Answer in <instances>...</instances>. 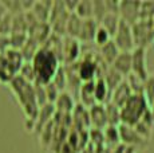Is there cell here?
Returning <instances> with one entry per match:
<instances>
[{
    "mask_svg": "<svg viewBox=\"0 0 154 153\" xmlns=\"http://www.w3.org/2000/svg\"><path fill=\"white\" fill-rule=\"evenodd\" d=\"M8 87L16 98L17 104L20 105L24 113V126L27 132H34V126L39 113V104H38L36 93H35L34 83L28 82L20 74H17L12 81L8 83Z\"/></svg>",
    "mask_w": 154,
    "mask_h": 153,
    "instance_id": "cell-1",
    "label": "cell"
},
{
    "mask_svg": "<svg viewBox=\"0 0 154 153\" xmlns=\"http://www.w3.org/2000/svg\"><path fill=\"white\" fill-rule=\"evenodd\" d=\"M31 62L35 70V75H36V82L43 85L50 83L54 79L58 69L62 66L55 52L43 46L36 51Z\"/></svg>",
    "mask_w": 154,
    "mask_h": 153,
    "instance_id": "cell-2",
    "label": "cell"
},
{
    "mask_svg": "<svg viewBox=\"0 0 154 153\" xmlns=\"http://www.w3.org/2000/svg\"><path fill=\"white\" fill-rule=\"evenodd\" d=\"M23 63H24V58L20 50L8 47L5 51L0 52V82L10 83L20 73Z\"/></svg>",
    "mask_w": 154,
    "mask_h": 153,
    "instance_id": "cell-3",
    "label": "cell"
},
{
    "mask_svg": "<svg viewBox=\"0 0 154 153\" xmlns=\"http://www.w3.org/2000/svg\"><path fill=\"white\" fill-rule=\"evenodd\" d=\"M149 110L147 109V101L143 94H131L127 102L121 108V122L134 126L140 122L143 114Z\"/></svg>",
    "mask_w": 154,
    "mask_h": 153,
    "instance_id": "cell-4",
    "label": "cell"
},
{
    "mask_svg": "<svg viewBox=\"0 0 154 153\" xmlns=\"http://www.w3.org/2000/svg\"><path fill=\"white\" fill-rule=\"evenodd\" d=\"M70 15H71V12L66 8L64 2L56 0V2L52 3L51 14H50V19H48V23L51 24L52 32L60 35V36H66L67 22H69Z\"/></svg>",
    "mask_w": 154,
    "mask_h": 153,
    "instance_id": "cell-5",
    "label": "cell"
},
{
    "mask_svg": "<svg viewBox=\"0 0 154 153\" xmlns=\"http://www.w3.org/2000/svg\"><path fill=\"white\" fill-rule=\"evenodd\" d=\"M135 47H145L154 34V19H140L131 26Z\"/></svg>",
    "mask_w": 154,
    "mask_h": 153,
    "instance_id": "cell-6",
    "label": "cell"
},
{
    "mask_svg": "<svg viewBox=\"0 0 154 153\" xmlns=\"http://www.w3.org/2000/svg\"><path fill=\"white\" fill-rule=\"evenodd\" d=\"M112 40L121 51H133L135 48L134 39H133V32H131V26L127 22L121 19L119 27H118L115 35L112 36Z\"/></svg>",
    "mask_w": 154,
    "mask_h": 153,
    "instance_id": "cell-7",
    "label": "cell"
},
{
    "mask_svg": "<svg viewBox=\"0 0 154 153\" xmlns=\"http://www.w3.org/2000/svg\"><path fill=\"white\" fill-rule=\"evenodd\" d=\"M81 52L82 45L79 39L66 35L63 38V64H71L76 62L81 58Z\"/></svg>",
    "mask_w": 154,
    "mask_h": 153,
    "instance_id": "cell-8",
    "label": "cell"
},
{
    "mask_svg": "<svg viewBox=\"0 0 154 153\" xmlns=\"http://www.w3.org/2000/svg\"><path fill=\"white\" fill-rule=\"evenodd\" d=\"M118 130H119V137L121 141L123 144H127V145H133V146H141L145 144L146 138H143L134 129V126H130L127 123H122L121 122L118 125Z\"/></svg>",
    "mask_w": 154,
    "mask_h": 153,
    "instance_id": "cell-9",
    "label": "cell"
},
{
    "mask_svg": "<svg viewBox=\"0 0 154 153\" xmlns=\"http://www.w3.org/2000/svg\"><path fill=\"white\" fill-rule=\"evenodd\" d=\"M141 3L140 2H121L119 3V16L122 20L133 26L140 20Z\"/></svg>",
    "mask_w": 154,
    "mask_h": 153,
    "instance_id": "cell-10",
    "label": "cell"
},
{
    "mask_svg": "<svg viewBox=\"0 0 154 153\" xmlns=\"http://www.w3.org/2000/svg\"><path fill=\"white\" fill-rule=\"evenodd\" d=\"M72 126L76 129H86V130L91 129V120H90L88 108H86L81 102L76 104V106L72 111Z\"/></svg>",
    "mask_w": 154,
    "mask_h": 153,
    "instance_id": "cell-11",
    "label": "cell"
},
{
    "mask_svg": "<svg viewBox=\"0 0 154 153\" xmlns=\"http://www.w3.org/2000/svg\"><path fill=\"white\" fill-rule=\"evenodd\" d=\"M133 55V73L140 78L146 81L147 70H146V57H145V47H135L131 51Z\"/></svg>",
    "mask_w": 154,
    "mask_h": 153,
    "instance_id": "cell-12",
    "label": "cell"
},
{
    "mask_svg": "<svg viewBox=\"0 0 154 153\" xmlns=\"http://www.w3.org/2000/svg\"><path fill=\"white\" fill-rule=\"evenodd\" d=\"M55 113H56V109L54 104H46L44 106L40 108L39 113H38L36 122H35V126H34V133H36L39 136L44 126L54 118Z\"/></svg>",
    "mask_w": 154,
    "mask_h": 153,
    "instance_id": "cell-13",
    "label": "cell"
},
{
    "mask_svg": "<svg viewBox=\"0 0 154 153\" xmlns=\"http://www.w3.org/2000/svg\"><path fill=\"white\" fill-rule=\"evenodd\" d=\"M66 69V76H67V92L72 90V93L79 94L81 86L83 81L78 74V61L71 64H63Z\"/></svg>",
    "mask_w": 154,
    "mask_h": 153,
    "instance_id": "cell-14",
    "label": "cell"
},
{
    "mask_svg": "<svg viewBox=\"0 0 154 153\" xmlns=\"http://www.w3.org/2000/svg\"><path fill=\"white\" fill-rule=\"evenodd\" d=\"M98 27H99V23L97 22L94 17L83 19L81 32H79V36H78L79 42L81 43H94Z\"/></svg>",
    "mask_w": 154,
    "mask_h": 153,
    "instance_id": "cell-15",
    "label": "cell"
},
{
    "mask_svg": "<svg viewBox=\"0 0 154 153\" xmlns=\"http://www.w3.org/2000/svg\"><path fill=\"white\" fill-rule=\"evenodd\" d=\"M90 111V120H91V128L97 129H105L109 125L107 114L103 104H95L91 108H88Z\"/></svg>",
    "mask_w": 154,
    "mask_h": 153,
    "instance_id": "cell-16",
    "label": "cell"
},
{
    "mask_svg": "<svg viewBox=\"0 0 154 153\" xmlns=\"http://www.w3.org/2000/svg\"><path fill=\"white\" fill-rule=\"evenodd\" d=\"M79 102L86 108H91L93 105L98 104L95 98V79L83 82L79 90Z\"/></svg>",
    "mask_w": 154,
    "mask_h": 153,
    "instance_id": "cell-17",
    "label": "cell"
},
{
    "mask_svg": "<svg viewBox=\"0 0 154 153\" xmlns=\"http://www.w3.org/2000/svg\"><path fill=\"white\" fill-rule=\"evenodd\" d=\"M112 69H115L119 74L129 75L133 71V55L131 51H121L117 59L112 62L111 64Z\"/></svg>",
    "mask_w": 154,
    "mask_h": 153,
    "instance_id": "cell-18",
    "label": "cell"
},
{
    "mask_svg": "<svg viewBox=\"0 0 154 153\" xmlns=\"http://www.w3.org/2000/svg\"><path fill=\"white\" fill-rule=\"evenodd\" d=\"M131 94H133V92H131V89H130L129 83H127L126 79H123L122 83L112 92L110 101L112 102V104L117 105L118 108H122L123 105L127 102V99L131 97Z\"/></svg>",
    "mask_w": 154,
    "mask_h": 153,
    "instance_id": "cell-19",
    "label": "cell"
},
{
    "mask_svg": "<svg viewBox=\"0 0 154 153\" xmlns=\"http://www.w3.org/2000/svg\"><path fill=\"white\" fill-rule=\"evenodd\" d=\"M54 105H55L56 111H60V113H72L76 106L72 94L67 92V90L66 92H60Z\"/></svg>",
    "mask_w": 154,
    "mask_h": 153,
    "instance_id": "cell-20",
    "label": "cell"
},
{
    "mask_svg": "<svg viewBox=\"0 0 154 153\" xmlns=\"http://www.w3.org/2000/svg\"><path fill=\"white\" fill-rule=\"evenodd\" d=\"M52 3L51 0H40V2H35V5L32 8L34 15L39 19V22H48L50 19V14H51V8H52Z\"/></svg>",
    "mask_w": 154,
    "mask_h": 153,
    "instance_id": "cell-21",
    "label": "cell"
},
{
    "mask_svg": "<svg viewBox=\"0 0 154 153\" xmlns=\"http://www.w3.org/2000/svg\"><path fill=\"white\" fill-rule=\"evenodd\" d=\"M95 98L98 104H106L111 99V92L103 76H98L95 79Z\"/></svg>",
    "mask_w": 154,
    "mask_h": 153,
    "instance_id": "cell-22",
    "label": "cell"
},
{
    "mask_svg": "<svg viewBox=\"0 0 154 153\" xmlns=\"http://www.w3.org/2000/svg\"><path fill=\"white\" fill-rule=\"evenodd\" d=\"M98 51H99V54L102 55L103 59H105V61L111 66L112 62L117 59V57L119 55L121 50L118 48V46L115 45V42L111 39V40H109L106 45H103L102 47H99Z\"/></svg>",
    "mask_w": 154,
    "mask_h": 153,
    "instance_id": "cell-23",
    "label": "cell"
},
{
    "mask_svg": "<svg viewBox=\"0 0 154 153\" xmlns=\"http://www.w3.org/2000/svg\"><path fill=\"white\" fill-rule=\"evenodd\" d=\"M105 133V145L109 149H114L118 144L121 142V137H119V130H118L117 125H107L103 129Z\"/></svg>",
    "mask_w": 154,
    "mask_h": 153,
    "instance_id": "cell-24",
    "label": "cell"
},
{
    "mask_svg": "<svg viewBox=\"0 0 154 153\" xmlns=\"http://www.w3.org/2000/svg\"><path fill=\"white\" fill-rule=\"evenodd\" d=\"M52 34V28H51V24L48 22H40L39 26L36 27L35 32L31 35V38H34L38 43L42 47L44 43L47 42V39L50 38V35Z\"/></svg>",
    "mask_w": 154,
    "mask_h": 153,
    "instance_id": "cell-25",
    "label": "cell"
},
{
    "mask_svg": "<svg viewBox=\"0 0 154 153\" xmlns=\"http://www.w3.org/2000/svg\"><path fill=\"white\" fill-rule=\"evenodd\" d=\"M119 23H121V16L118 15V14L107 12L99 24L102 26L103 28H106L111 36H114L115 32H117V30H118V27H119Z\"/></svg>",
    "mask_w": 154,
    "mask_h": 153,
    "instance_id": "cell-26",
    "label": "cell"
},
{
    "mask_svg": "<svg viewBox=\"0 0 154 153\" xmlns=\"http://www.w3.org/2000/svg\"><path fill=\"white\" fill-rule=\"evenodd\" d=\"M82 23H83V19L76 12L71 14L69 17V22H67V28H66L67 35L78 39L79 32H81V28H82Z\"/></svg>",
    "mask_w": 154,
    "mask_h": 153,
    "instance_id": "cell-27",
    "label": "cell"
},
{
    "mask_svg": "<svg viewBox=\"0 0 154 153\" xmlns=\"http://www.w3.org/2000/svg\"><path fill=\"white\" fill-rule=\"evenodd\" d=\"M40 48V45L34 39V38L28 36L27 42L24 43V46L20 48V52H22L23 58H24V62H31L34 55L36 54V51Z\"/></svg>",
    "mask_w": 154,
    "mask_h": 153,
    "instance_id": "cell-28",
    "label": "cell"
},
{
    "mask_svg": "<svg viewBox=\"0 0 154 153\" xmlns=\"http://www.w3.org/2000/svg\"><path fill=\"white\" fill-rule=\"evenodd\" d=\"M106 114H107V121L109 125H119L121 123V108H118L115 104H112L111 101L105 104Z\"/></svg>",
    "mask_w": 154,
    "mask_h": 153,
    "instance_id": "cell-29",
    "label": "cell"
},
{
    "mask_svg": "<svg viewBox=\"0 0 154 153\" xmlns=\"http://www.w3.org/2000/svg\"><path fill=\"white\" fill-rule=\"evenodd\" d=\"M88 137H90V144L94 148H103L105 145V133L103 129L91 128L88 130Z\"/></svg>",
    "mask_w": 154,
    "mask_h": 153,
    "instance_id": "cell-30",
    "label": "cell"
},
{
    "mask_svg": "<svg viewBox=\"0 0 154 153\" xmlns=\"http://www.w3.org/2000/svg\"><path fill=\"white\" fill-rule=\"evenodd\" d=\"M27 31H28V24H27V19H26V12H20L17 15H14L12 32H24V34H27Z\"/></svg>",
    "mask_w": 154,
    "mask_h": 153,
    "instance_id": "cell-31",
    "label": "cell"
},
{
    "mask_svg": "<svg viewBox=\"0 0 154 153\" xmlns=\"http://www.w3.org/2000/svg\"><path fill=\"white\" fill-rule=\"evenodd\" d=\"M93 11H94V7H93V2L91 0H81L75 12L82 19H88V17H93Z\"/></svg>",
    "mask_w": 154,
    "mask_h": 153,
    "instance_id": "cell-32",
    "label": "cell"
},
{
    "mask_svg": "<svg viewBox=\"0 0 154 153\" xmlns=\"http://www.w3.org/2000/svg\"><path fill=\"white\" fill-rule=\"evenodd\" d=\"M93 17L97 20L98 23L102 22V19L106 16V14L109 12L107 7H106V2L105 0H93Z\"/></svg>",
    "mask_w": 154,
    "mask_h": 153,
    "instance_id": "cell-33",
    "label": "cell"
},
{
    "mask_svg": "<svg viewBox=\"0 0 154 153\" xmlns=\"http://www.w3.org/2000/svg\"><path fill=\"white\" fill-rule=\"evenodd\" d=\"M51 82L60 92H66L67 90V76H66V69H64L63 64L58 69V71H56L54 79H52Z\"/></svg>",
    "mask_w": 154,
    "mask_h": 153,
    "instance_id": "cell-34",
    "label": "cell"
},
{
    "mask_svg": "<svg viewBox=\"0 0 154 153\" xmlns=\"http://www.w3.org/2000/svg\"><path fill=\"white\" fill-rule=\"evenodd\" d=\"M28 39V34H24V32H12L10 35V45L12 48L20 50L24 43L27 42Z\"/></svg>",
    "mask_w": 154,
    "mask_h": 153,
    "instance_id": "cell-35",
    "label": "cell"
},
{
    "mask_svg": "<svg viewBox=\"0 0 154 153\" xmlns=\"http://www.w3.org/2000/svg\"><path fill=\"white\" fill-rule=\"evenodd\" d=\"M111 39H112V36L109 34V31L106 30V28H103L102 26L99 24L98 31H97V34H95V39H94L95 46L99 48V47H102L103 45H106V43H107L109 40H111Z\"/></svg>",
    "mask_w": 154,
    "mask_h": 153,
    "instance_id": "cell-36",
    "label": "cell"
},
{
    "mask_svg": "<svg viewBox=\"0 0 154 153\" xmlns=\"http://www.w3.org/2000/svg\"><path fill=\"white\" fill-rule=\"evenodd\" d=\"M143 95L147 102L153 105L154 102V75H150L146 78L143 83Z\"/></svg>",
    "mask_w": 154,
    "mask_h": 153,
    "instance_id": "cell-37",
    "label": "cell"
},
{
    "mask_svg": "<svg viewBox=\"0 0 154 153\" xmlns=\"http://www.w3.org/2000/svg\"><path fill=\"white\" fill-rule=\"evenodd\" d=\"M20 75L23 76L24 79H27L28 82L34 83L36 81V75H35V70H34V66H32V62H24L20 69Z\"/></svg>",
    "mask_w": 154,
    "mask_h": 153,
    "instance_id": "cell-38",
    "label": "cell"
},
{
    "mask_svg": "<svg viewBox=\"0 0 154 153\" xmlns=\"http://www.w3.org/2000/svg\"><path fill=\"white\" fill-rule=\"evenodd\" d=\"M3 4L11 15H17L20 12H24L22 0H3Z\"/></svg>",
    "mask_w": 154,
    "mask_h": 153,
    "instance_id": "cell-39",
    "label": "cell"
},
{
    "mask_svg": "<svg viewBox=\"0 0 154 153\" xmlns=\"http://www.w3.org/2000/svg\"><path fill=\"white\" fill-rule=\"evenodd\" d=\"M34 87H35V93H36V98H38V104L42 108L46 104H48L47 101V95H46V87H44L43 83H39V82L35 81L34 82Z\"/></svg>",
    "mask_w": 154,
    "mask_h": 153,
    "instance_id": "cell-40",
    "label": "cell"
},
{
    "mask_svg": "<svg viewBox=\"0 0 154 153\" xmlns=\"http://www.w3.org/2000/svg\"><path fill=\"white\" fill-rule=\"evenodd\" d=\"M44 87H46V95H47V101H48V104H55L56 98H58L59 94H60V90H59L52 82L44 85Z\"/></svg>",
    "mask_w": 154,
    "mask_h": 153,
    "instance_id": "cell-41",
    "label": "cell"
},
{
    "mask_svg": "<svg viewBox=\"0 0 154 153\" xmlns=\"http://www.w3.org/2000/svg\"><path fill=\"white\" fill-rule=\"evenodd\" d=\"M137 146L127 145V144L119 142L114 149H111V153H135L137 152Z\"/></svg>",
    "mask_w": 154,
    "mask_h": 153,
    "instance_id": "cell-42",
    "label": "cell"
},
{
    "mask_svg": "<svg viewBox=\"0 0 154 153\" xmlns=\"http://www.w3.org/2000/svg\"><path fill=\"white\" fill-rule=\"evenodd\" d=\"M59 153H81V152H79V149L76 148L75 145H72L70 141H66V144L60 148Z\"/></svg>",
    "mask_w": 154,
    "mask_h": 153,
    "instance_id": "cell-43",
    "label": "cell"
},
{
    "mask_svg": "<svg viewBox=\"0 0 154 153\" xmlns=\"http://www.w3.org/2000/svg\"><path fill=\"white\" fill-rule=\"evenodd\" d=\"M78 4H79V0H64V5H66V8L70 11L71 14L75 12Z\"/></svg>",
    "mask_w": 154,
    "mask_h": 153,
    "instance_id": "cell-44",
    "label": "cell"
},
{
    "mask_svg": "<svg viewBox=\"0 0 154 153\" xmlns=\"http://www.w3.org/2000/svg\"><path fill=\"white\" fill-rule=\"evenodd\" d=\"M8 14V11H7V8L4 7V4H3V2H0V22L3 20V17H4L5 15Z\"/></svg>",
    "mask_w": 154,
    "mask_h": 153,
    "instance_id": "cell-45",
    "label": "cell"
},
{
    "mask_svg": "<svg viewBox=\"0 0 154 153\" xmlns=\"http://www.w3.org/2000/svg\"><path fill=\"white\" fill-rule=\"evenodd\" d=\"M82 153H95V148H94L91 144H88V146H87V148H86Z\"/></svg>",
    "mask_w": 154,
    "mask_h": 153,
    "instance_id": "cell-46",
    "label": "cell"
},
{
    "mask_svg": "<svg viewBox=\"0 0 154 153\" xmlns=\"http://www.w3.org/2000/svg\"><path fill=\"white\" fill-rule=\"evenodd\" d=\"M152 111H153V116H154V102H153V105H152Z\"/></svg>",
    "mask_w": 154,
    "mask_h": 153,
    "instance_id": "cell-47",
    "label": "cell"
}]
</instances>
